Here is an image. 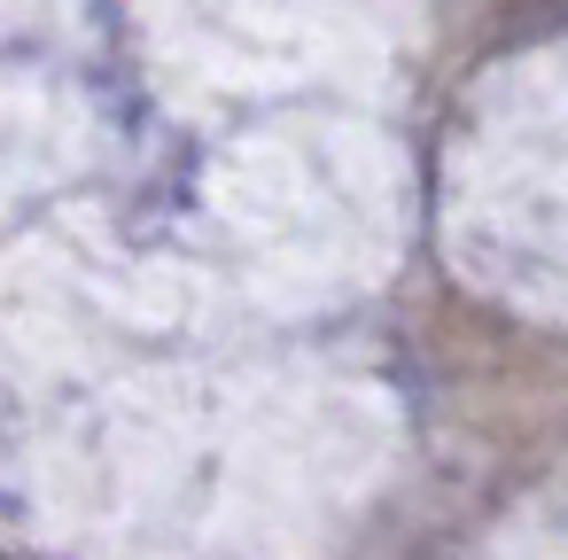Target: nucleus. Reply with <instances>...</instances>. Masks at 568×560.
Returning <instances> with one entry per match:
<instances>
[]
</instances>
